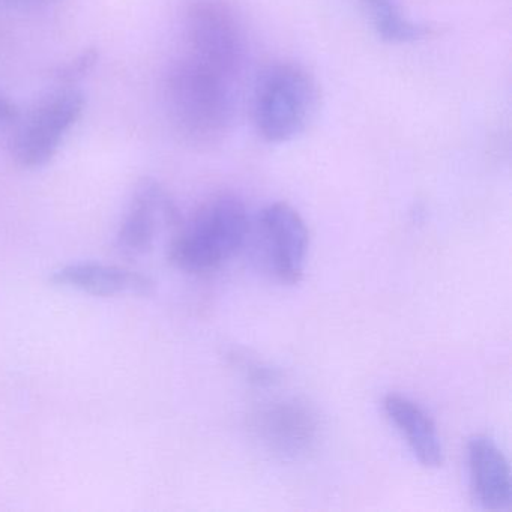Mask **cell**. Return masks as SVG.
I'll list each match as a JSON object with an SVG mask.
<instances>
[{"label":"cell","instance_id":"6da1fadb","mask_svg":"<svg viewBox=\"0 0 512 512\" xmlns=\"http://www.w3.org/2000/svg\"><path fill=\"white\" fill-rule=\"evenodd\" d=\"M233 82L187 53L170 65L164 101L173 128L185 142L211 146L229 133L235 115Z\"/></svg>","mask_w":512,"mask_h":512},{"label":"cell","instance_id":"7a4b0ae2","mask_svg":"<svg viewBox=\"0 0 512 512\" xmlns=\"http://www.w3.org/2000/svg\"><path fill=\"white\" fill-rule=\"evenodd\" d=\"M250 230L244 203L238 197L220 194L179 224L167 244V260L187 274H209L241 251Z\"/></svg>","mask_w":512,"mask_h":512},{"label":"cell","instance_id":"3957f363","mask_svg":"<svg viewBox=\"0 0 512 512\" xmlns=\"http://www.w3.org/2000/svg\"><path fill=\"white\" fill-rule=\"evenodd\" d=\"M319 106L313 77L296 64H275L259 76L254 89V124L265 142L283 145L298 139Z\"/></svg>","mask_w":512,"mask_h":512},{"label":"cell","instance_id":"277c9868","mask_svg":"<svg viewBox=\"0 0 512 512\" xmlns=\"http://www.w3.org/2000/svg\"><path fill=\"white\" fill-rule=\"evenodd\" d=\"M187 55L235 80L244 61V35L224 0H190L185 11Z\"/></svg>","mask_w":512,"mask_h":512},{"label":"cell","instance_id":"5b68a950","mask_svg":"<svg viewBox=\"0 0 512 512\" xmlns=\"http://www.w3.org/2000/svg\"><path fill=\"white\" fill-rule=\"evenodd\" d=\"M85 95L64 88L40 101L20 124L13 143L14 160L23 169H41L58 154L65 136L85 112Z\"/></svg>","mask_w":512,"mask_h":512},{"label":"cell","instance_id":"8992f818","mask_svg":"<svg viewBox=\"0 0 512 512\" xmlns=\"http://www.w3.org/2000/svg\"><path fill=\"white\" fill-rule=\"evenodd\" d=\"M260 256L268 271L283 284H298L307 266L310 235L307 224L289 203L266 206L257 218Z\"/></svg>","mask_w":512,"mask_h":512},{"label":"cell","instance_id":"52a82bcc","mask_svg":"<svg viewBox=\"0 0 512 512\" xmlns=\"http://www.w3.org/2000/svg\"><path fill=\"white\" fill-rule=\"evenodd\" d=\"M181 223L178 206L169 191L154 179H145L134 191L119 224L116 248L130 259L146 256L154 250L161 235H175Z\"/></svg>","mask_w":512,"mask_h":512},{"label":"cell","instance_id":"ba28073f","mask_svg":"<svg viewBox=\"0 0 512 512\" xmlns=\"http://www.w3.org/2000/svg\"><path fill=\"white\" fill-rule=\"evenodd\" d=\"M254 433L262 445L281 458L304 457L319 442L317 413L296 398L271 401L253 416Z\"/></svg>","mask_w":512,"mask_h":512},{"label":"cell","instance_id":"9c48e42d","mask_svg":"<svg viewBox=\"0 0 512 512\" xmlns=\"http://www.w3.org/2000/svg\"><path fill=\"white\" fill-rule=\"evenodd\" d=\"M53 286L76 290L97 298L149 296L154 293L151 277L127 266L100 262H73L59 266L50 275Z\"/></svg>","mask_w":512,"mask_h":512},{"label":"cell","instance_id":"30bf717a","mask_svg":"<svg viewBox=\"0 0 512 512\" xmlns=\"http://www.w3.org/2000/svg\"><path fill=\"white\" fill-rule=\"evenodd\" d=\"M467 466L473 497L485 511H508L512 500L511 467L496 442L476 434L467 442Z\"/></svg>","mask_w":512,"mask_h":512},{"label":"cell","instance_id":"8fae6325","mask_svg":"<svg viewBox=\"0 0 512 512\" xmlns=\"http://www.w3.org/2000/svg\"><path fill=\"white\" fill-rule=\"evenodd\" d=\"M383 410L389 421L403 434L413 457L427 467L437 469L443 464V446L431 416L410 398L388 394L383 400Z\"/></svg>","mask_w":512,"mask_h":512},{"label":"cell","instance_id":"7c38bea8","mask_svg":"<svg viewBox=\"0 0 512 512\" xmlns=\"http://www.w3.org/2000/svg\"><path fill=\"white\" fill-rule=\"evenodd\" d=\"M362 10L370 20L376 34L392 44L415 43L430 29L407 19L398 0H361Z\"/></svg>","mask_w":512,"mask_h":512},{"label":"cell","instance_id":"4fadbf2b","mask_svg":"<svg viewBox=\"0 0 512 512\" xmlns=\"http://www.w3.org/2000/svg\"><path fill=\"white\" fill-rule=\"evenodd\" d=\"M100 53L95 49H86L82 53L71 59V61L65 62V64L59 65L55 70V77L58 82L64 83L67 86H73L74 83L80 82L83 77L88 76L95 65H97Z\"/></svg>","mask_w":512,"mask_h":512},{"label":"cell","instance_id":"5bb4252c","mask_svg":"<svg viewBox=\"0 0 512 512\" xmlns=\"http://www.w3.org/2000/svg\"><path fill=\"white\" fill-rule=\"evenodd\" d=\"M22 121V113L14 101L0 92V125H16Z\"/></svg>","mask_w":512,"mask_h":512}]
</instances>
